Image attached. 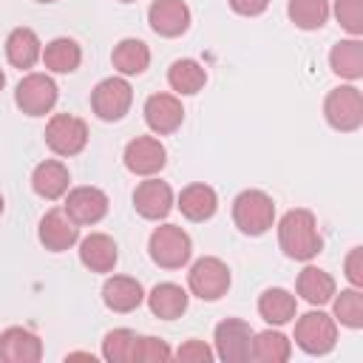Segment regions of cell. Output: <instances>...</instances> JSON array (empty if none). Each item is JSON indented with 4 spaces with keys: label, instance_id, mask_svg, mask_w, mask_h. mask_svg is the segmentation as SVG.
Masks as SVG:
<instances>
[{
    "label": "cell",
    "instance_id": "cell-1",
    "mask_svg": "<svg viewBox=\"0 0 363 363\" xmlns=\"http://www.w3.org/2000/svg\"><path fill=\"white\" fill-rule=\"evenodd\" d=\"M278 244H281L286 258L312 261L323 247L315 216L303 207H295V210L284 213V218L278 221Z\"/></svg>",
    "mask_w": 363,
    "mask_h": 363
},
{
    "label": "cell",
    "instance_id": "cell-2",
    "mask_svg": "<svg viewBox=\"0 0 363 363\" xmlns=\"http://www.w3.org/2000/svg\"><path fill=\"white\" fill-rule=\"evenodd\" d=\"M233 221L247 235H264L275 221V204L264 190H244L233 201Z\"/></svg>",
    "mask_w": 363,
    "mask_h": 363
},
{
    "label": "cell",
    "instance_id": "cell-3",
    "mask_svg": "<svg viewBox=\"0 0 363 363\" xmlns=\"http://www.w3.org/2000/svg\"><path fill=\"white\" fill-rule=\"evenodd\" d=\"M147 250H150V258L164 267V269H182L187 261H190V252H193V244H190V235L176 227V224H162L150 233V241H147Z\"/></svg>",
    "mask_w": 363,
    "mask_h": 363
},
{
    "label": "cell",
    "instance_id": "cell-4",
    "mask_svg": "<svg viewBox=\"0 0 363 363\" xmlns=\"http://www.w3.org/2000/svg\"><path fill=\"white\" fill-rule=\"evenodd\" d=\"M323 113L335 130L352 133L363 125V94L354 85H340V88L329 91V96L323 102Z\"/></svg>",
    "mask_w": 363,
    "mask_h": 363
},
{
    "label": "cell",
    "instance_id": "cell-5",
    "mask_svg": "<svg viewBox=\"0 0 363 363\" xmlns=\"http://www.w3.org/2000/svg\"><path fill=\"white\" fill-rule=\"evenodd\" d=\"M295 343L306 354H326L337 343V323L326 312H306L295 323Z\"/></svg>",
    "mask_w": 363,
    "mask_h": 363
},
{
    "label": "cell",
    "instance_id": "cell-6",
    "mask_svg": "<svg viewBox=\"0 0 363 363\" xmlns=\"http://www.w3.org/2000/svg\"><path fill=\"white\" fill-rule=\"evenodd\" d=\"M187 286L201 301H218L230 289V269L221 258L204 255L187 272Z\"/></svg>",
    "mask_w": 363,
    "mask_h": 363
},
{
    "label": "cell",
    "instance_id": "cell-7",
    "mask_svg": "<svg viewBox=\"0 0 363 363\" xmlns=\"http://www.w3.org/2000/svg\"><path fill=\"white\" fill-rule=\"evenodd\" d=\"M133 102V88L122 77H108L102 79L94 94H91V108L102 122H119Z\"/></svg>",
    "mask_w": 363,
    "mask_h": 363
},
{
    "label": "cell",
    "instance_id": "cell-8",
    "mask_svg": "<svg viewBox=\"0 0 363 363\" xmlns=\"http://www.w3.org/2000/svg\"><path fill=\"white\" fill-rule=\"evenodd\" d=\"M45 145L57 156H77L88 145V125L71 113H54L45 125Z\"/></svg>",
    "mask_w": 363,
    "mask_h": 363
},
{
    "label": "cell",
    "instance_id": "cell-9",
    "mask_svg": "<svg viewBox=\"0 0 363 363\" xmlns=\"http://www.w3.org/2000/svg\"><path fill=\"white\" fill-rule=\"evenodd\" d=\"M14 102L28 116H45L57 105V85L48 74H28L14 91Z\"/></svg>",
    "mask_w": 363,
    "mask_h": 363
},
{
    "label": "cell",
    "instance_id": "cell-10",
    "mask_svg": "<svg viewBox=\"0 0 363 363\" xmlns=\"http://www.w3.org/2000/svg\"><path fill=\"white\" fill-rule=\"evenodd\" d=\"M250 349H252L250 323H244L238 318H227L216 326V354L221 360H227V363L250 360Z\"/></svg>",
    "mask_w": 363,
    "mask_h": 363
},
{
    "label": "cell",
    "instance_id": "cell-11",
    "mask_svg": "<svg viewBox=\"0 0 363 363\" xmlns=\"http://www.w3.org/2000/svg\"><path fill=\"white\" fill-rule=\"evenodd\" d=\"M164 162H167V150L153 136H136L125 147V167L136 176H153L164 167Z\"/></svg>",
    "mask_w": 363,
    "mask_h": 363
},
{
    "label": "cell",
    "instance_id": "cell-12",
    "mask_svg": "<svg viewBox=\"0 0 363 363\" xmlns=\"http://www.w3.org/2000/svg\"><path fill=\"white\" fill-rule=\"evenodd\" d=\"M68 218L74 224H96L105 218L108 213V196L99 190V187H74L68 196H65V207Z\"/></svg>",
    "mask_w": 363,
    "mask_h": 363
},
{
    "label": "cell",
    "instance_id": "cell-13",
    "mask_svg": "<svg viewBox=\"0 0 363 363\" xmlns=\"http://www.w3.org/2000/svg\"><path fill=\"white\" fill-rule=\"evenodd\" d=\"M147 23L159 37H182L190 28V9L184 0H153Z\"/></svg>",
    "mask_w": 363,
    "mask_h": 363
},
{
    "label": "cell",
    "instance_id": "cell-14",
    "mask_svg": "<svg viewBox=\"0 0 363 363\" xmlns=\"http://www.w3.org/2000/svg\"><path fill=\"white\" fill-rule=\"evenodd\" d=\"M37 235H40V244H43L45 250L62 252V250H68V247L77 244V238H79V224H74L65 210H48V213L40 218Z\"/></svg>",
    "mask_w": 363,
    "mask_h": 363
},
{
    "label": "cell",
    "instance_id": "cell-15",
    "mask_svg": "<svg viewBox=\"0 0 363 363\" xmlns=\"http://www.w3.org/2000/svg\"><path fill=\"white\" fill-rule=\"evenodd\" d=\"M133 207L142 218L147 221H159L170 213L173 207V190L167 182H159V179H147L142 182L136 190H133Z\"/></svg>",
    "mask_w": 363,
    "mask_h": 363
},
{
    "label": "cell",
    "instance_id": "cell-16",
    "mask_svg": "<svg viewBox=\"0 0 363 363\" xmlns=\"http://www.w3.org/2000/svg\"><path fill=\"white\" fill-rule=\"evenodd\" d=\"M145 122L153 133H173L184 122V108L173 94H153L145 102Z\"/></svg>",
    "mask_w": 363,
    "mask_h": 363
},
{
    "label": "cell",
    "instance_id": "cell-17",
    "mask_svg": "<svg viewBox=\"0 0 363 363\" xmlns=\"http://www.w3.org/2000/svg\"><path fill=\"white\" fill-rule=\"evenodd\" d=\"M43 357V343L34 332L23 326H9L0 335V360L6 363H37Z\"/></svg>",
    "mask_w": 363,
    "mask_h": 363
},
{
    "label": "cell",
    "instance_id": "cell-18",
    "mask_svg": "<svg viewBox=\"0 0 363 363\" xmlns=\"http://www.w3.org/2000/svg\"><path fill=\"white\" fill-rule=\"evenodd\" d=\"M68 182H71L68 167H65L62 162H57V159L40 162V164L34 167V173H31V187H34V193H37L40 199H48V201L65 196V193H68Z\"/></svg>",
    "mask_w": 363,
    "mask_h": 363
},
{
    "label": "cell",
    "instance_id": "cell-19",
    "mask_svg": "<svg viewBox=\"0 0 363 363\" xmlns=\"http://www.w3.org/2000/svg\"><path fill=\"white\" fill-rule=\"evenodd\" d=\"M142 298H145V289L130 275H113L102 286V301L113 312H133L142 303Z\"/></svg>",
    "mask_w": 363,
    "mask_h": 363
},
{
    "label": "cell",
    "instance_id": "cell-20",
    "mask_svg": "<svg viewBox=\"0 0 363 363\" xmlns=\"http://www.w3.org/2000/svg\"><path fill=\"white\" fill-rule=\"evenodd\" d=\"M116 241L105 233H91L88 238H82L79 244V261L91 269V272H111L116 267Z\"/></svg>",
    "mask_w": 363,
    "mask_h": 363
},
{
    "label": "cell",
    "instance_id": "cell-21",
    "mask_svg": "<svg viewBox=\"0 0 363 363\" xmlns=\"http://www.w3.org/2000/svg\"><path fill=\"white\" fill-rule=\"evenodd\" d=\"M179 210L190 221H207L218 210V196H216V190L210 184H201V182L187 184L179 193Z\"/></svg>",
    "mask_w": 363,
    "mask_h": 363
},
{
    "label": "cell",
    "instance_id": "cell-22",
    "mask_svg": "<svg viewBox=\"0 0 363 363\" xmlns=\"http://www.w3.org/2000/svg\"><path fill=\"white\" fill-rule=\"evenodd\" d=\"M147 306L156 318L162 320H173V318H182L187 312V292L179 286V284H156L147 295Z\"/></svg>",
    "mask_w": 363,
    "mask_h": 363
},
{
    "label": "cell",
    "instance_id": "cell-23",
    "mask_svg": "<svg viewBox=\"0 0 363 363\" xmlns=\"http://www.w3.org/2000/svg\"><path fill=\"white\" fill-rule=\"evenodd\" d=\"M111 62H113V68L119 74L136 77V74L147 71V65H150V48L142 40H136V37H125V40L116 43V48L111 54Z\"/></svg>",
    "mask_w": 363,
    "mask_h": 363
},
{
    "label": "cell",
    "instance_id": "cell-24",
    "mask_svg": "<svg viewBox=\"0 0 363 363\" xmlns=\"http://www.w3.org/2000/svg\"><path fill=\"white\" fill-rule=\"evenodd\" d=\"M329 65L343 79H360L363 77V43L357 37L335 43L329 51Z\"/></svg>",
    "mask_w": 363,
    "mask_h": 363
},
{
    "label": "cell",
    "instance_id": "cell-25",
    "mask_svg": "<svg viewBox=\"0 0 363 363\" xmlns=\"http://www.w3.org/2000/svg\"><path fill=\"white\" fill-rule=\"evenodd\" d=\"M40 37L31 31V28H14L6 40V57L14 68H31L40 57H43V48H40Z\"/></svg>",
    "mask_w": 363,
    "mask_h": 363
},
{
    "label": "cell",
    "instance_id": "cell-26",
    "mask_svg": "<svg viewBox=\"0 0 363 363\" xmlns=\"http://www.w3.org/2000/svg\"><path fill=\"white\" fill-rule=\"evenodd\" d=\"M298 295L303 301H309L312 306L329 303L335 298V278L326 269L318 267H303L298 275Z\"/></svg>",
    "mask_w": 363,
    "mask_h": 363
},
{
    "label": "cell",
    "instance_id": "cell-27",
    "mask_svg": "<svg viewBox=\"0 0 363 363\" xmlns=\"http://www.w3.org/2000/svg\"><path fill=\"white\" fill-rule=\"evenodd\" d=\"M43 62L54 74H71L82 62V48L71 37H57L43 48Z\"/></svg>",
    "mask_w": 363,
    "mask_h": 363
},
{
    "label": "cell",
    "instance_id": "cell-28",
    "mask_svg": "<svg viewBox=\"0 0 363 363\" xmlns=\"http://www.w3.org/2000/svg\"><path fill=\"white\" fill-rule=\"evenodd\" d=\"M295 312H298L295 295L286 292V289H281V286H272V289H267V292L258 298V315H261L267 323L281 326V323L292 320Z\"/></svg>",
    "mask_w": 363,
    "mask_h": 363
},
{
    "label": "cell",
    "instance_id": "cell-29",
    "mask_svg": "<svg viewBox=\"0 0 363 363\" xmlns=\"http://www.w3.org/2000/svg\"><path fill=\"white\" fill-rule=\"evenodd\" d=\"M167 82L173 91L190 96V94H199L207 82V71L196 62V60H176L167 71Z\"/></svg>",
    "mask_w": 363,
    "mask_h": 363
},
{
    "label": "cell",
    "instance_id": "cell-30",
    "mask_svg": "<svg viewBox=\"0 0 363 363\" xmlns=\"http://www.w3.org/2000/svg\"><path fill=\"white\" fill-rule=\"evenodd\" d=\"M289 354H292V346L281 332L267 329L261 335H252L250 357H255L261 363H284V360H289Z\"/></svg>",
    "mask_w": 363,
    "mask_h": 363
},
{
    "label": "cell",
    "instance_id": "cell-31",
    "mask_svg": "<svg viewBox=\"0 0 363 363\" xmlns=\"http://www.w3.org/2000/svg\"><path fill=\"white\" fill-rule=\"evenodd\" d=\"M289 20L303 28V31H315L326 23L329 17V0H289L286 6Z\"/></svg>",
    "mask_w": 363,
    "mask_h": 363
},
{
    "label": "cell",
    "instance_id": "cell-32",
    "mask_svg": "<svg viewBox=\"0 0 363 363\" xmlns=\"http://www.w3.org/2000/svg\"><path fill=\"white\" fill-rule=\"evenodd\" d=\"M335 318L349 329H360L363 326V295H360L357 286L343 289L335 298Z\"/></svg>",
    "mask_w": 363,
    "mask_h": 363
},
{
    "label": "cell",
    "instance_id": "cell-33",
    "mask_svg": "<svg viewBox=\"0 0 363 363\" xmlns=\"http://www.w3.org/2000/svg\"><path fill=\"white\" fill-rule=\"evenodd\" d=\"M133 343H136V335L130 329H111L102 340V357L111 363H130Z\"/></svg>",
    "mask_w": 363,
    "mask_h": 363
},
{
    "label": "cell",
    "instance_id": "cell-34",
    "mask_svg": "<svg viewBox=\"0 0 363 363\" xmlns=\"http://www.w3.org/2000/svg\"><path fill=\"white\" fill-rule=\"evenodd\" d=\"M170 354L173 352L162 337H136L130 363H162V360H170Z\"/></svg>",
    "mask_w": 363,
    "mask_h": 363
},
{
    "label": "cell",
    "instance_id": "cell-35",
    "mask_svg": "<svg viewBox=\"0 0 363 363\" xmlns=\"http://www.w3.org/2000/svg\"><path fill=\"white\" fill-rule=\"evenodd\" d=\"M335 17L352 37L363 34V0H335Z\"/></svg>",
    "mask_w": 363,
    "mask_h": 363
},
{
    "label": "cell",
    "instance_id": "cell-36",
    "mask_svg": "<svg viewBox=\"0 0 363 363\" xmlns=\"http://www.w3.org/2000/svg\"><path fill=\"white\" fill-rule=\"evenodd\" d=\"M176 357L184 360V363H207V360H213V352L204 340H187V343L179 346Z\"/></svg>",
    "mask_w": 363,
    "mask_h": 363
},
{
    "label": "cell",
    "instance_id": "cell-37",
    "mask_svg": "<svg viewBox=\"0 0 363 363\" xmlns=\"http://www.w3.org/2000/svg\"><path fill=\"white\" fill-rule=\"evenodd\" d=\"M346 278L352 281V286H363V250L354 247L346 255Z\"/></svg>",
    "mask_w": 363,
    "mask_h": 363
},
{
    "label": "cell",
    "instance_id": "cell-38",
    "mask_svg": "<svg viewBox=\"0 0 363 363\" xmlns=\"http://www.w3.org/2000/svg\"><path fill=\"white\" fill-rule=\"evenodd\" d=\"M267 6H269V0H230V9L238 11V14H244V17L261 14Z\"/></svg>",
    "mask_w": 363,
    "mask_h": 363
},
{
    "label": "cell",
    "instance_id": "cell-39",
    "mask_svg": "<svg viewBox=\"0 0 363 363\" xmlns=\"http://www.w3.org/2000/svg\"><path fill=\"white\" fill-rule=\"evenodd\" d=\"M3 85H6V74L0 71V91H3Z\"/></svg>",
    "mask_w": 363,
    "mask_h": 363
},
{
    "label": "cell",
    "instance_id": "cell-40",
    "mask_svg": "<svg viewBox=\"0 0 363 363\" xmlns=\"http://www.w3.org/2000/svg\"><path fill=\"white\" fill-rule=\"evenodd\" d=\"M0 216H3V196H0Z\"/></svg>",
    "mask_w": 363,
    "mask_h": 363
},
{
    "label": "cell",
    "instance_id": "cell-41",
    "mask_svg": "<svg viewBox=\"0 0 363 363\" xmlns=\"http://www.w3.org/2000/svg\"><path fill=\"white\" fill-rule=\"evenodd\" d=\"M37 3H54V0H37Z\"/></svg>",
    "mask_w": 363,
    "mask_h": 363
},
{
    "label": "cell",
    "instance_id": "cell-42",
    "mask_svg": "<svg viewBox=\"0 0 363 363\" xmlns=\"http://www.w3.org/2000/svg\"><path fill=\"white\" fill-rule=\"evenodd\" d=\"M122 3H133V0H122Z\"/></svg>",
    "mask_w": 363,
    "mask_h": 363
}]
</instances>
